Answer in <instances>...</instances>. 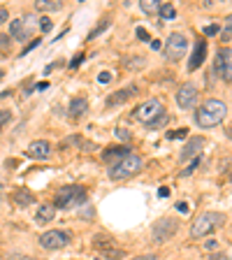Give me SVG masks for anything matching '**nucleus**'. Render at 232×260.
Wrapping results in <instances>:
<instances>
[{
  "instance_id": "nucleus-30",
  "label": "nucleus",
  "mask_w": 232,
  "mask_h": 260,
  "mask_svg": "<svg viewBox=\"0 0 232 260\" xmlns=\"http://www.w3.org/2000/svg\"><path fill=\"white\" fill-rule=\"evenodd\" d=\"M10 119H12V114H10L7 109H3V112H0V128H3V123L10 121Z\"/></svg>"
},
{
  "instance_id": "nucleus-3",
  "label": "nucleus",
  "mask_w": 232,
  "mask_h": 260,
  "mask_svg": "<svg viewBox=\"0 0 232 260\" xmlns=\"http://www.w3.org/2000/svg\"><path fill=\"white\" fill-rule=\"evenodd\" d=\"M142 158L137 153H130V156L121 158V160H116L111 163V167L107 169V175H109L111 182H121V179H128V177H135L137 172L142 169Z\"/></svg>"
},
{
  "instance_id": "nucleus-40",
  "label": "nucleus",
  "mask_w": 232,
  "mask_h": 260,
  "mask_svg": "<svg viewBox=\"0 0 232 260\" xmlns=\"http://www.w3.org/2000/svg\"><path fill=\"white\" fill-rule=\"evenodd\" d=\"M0 47H3V49L10 47V37H7V35H0Z\"/></svg>"
},
{
  "instance_id": "nucleus-27",
  "label": "nucleus",
  "mask_w": 232,
  "mask_h": 260,
  "mask_svg": "<svg viewBox=\"0 0 232 260\" xmlns=\"http://www.w3.org/2000/svg\"><path fill=\"white\" fill-rule=\"evenodd\" d=\"M107 26H109V21H107V19H102L98 28H95V31H91V35H88V40H95V37H98L102 31H107Z\"/></svg>"
},
{
  "instance_id": "nucleus-1",
  "label": "nucleus",
  "mask_w": 232,
  "mask_h": 260,
  "mask_svg": "<svg viewBox=\"0 0 232 260\" xmlns=\"http://www.w3.org/2000/svg\"><path fill=\"white\" fill-rule=\"evenodd\" d=\"M225 114H227L225 103H220V100H204V105L197 107L195 112V121L200 128H214L218 123H223Z\"/></svg>"
},
{
  "instance_id": "nucleus-5",
  "label": "nucleus",
  "mask_w": 232,
  "mask_h": 260,
  "mask_svg": "<svg viewBox=\"0 0 232 260\" xmlns=\"http://www.w3.org/2000/svg\"><path fill=\"white\" fill-rule=\"evenodd\" d=\"M160 114H165V107H163V103H160L158 98H151V100H144L142 105H137L135 107V119L142 123H151L156 121Z\"/></svg>"
},
{
  "instance_id": "nucleus-38",
  "label": "nucleus",
  "mask_w": 232,
  "mask_h": 260,
  "mask_svg": "<svg viewBox=\"0 0 232 260\" xmlns=\"http://www.w3.org/2000/svg\"><path fill=\"white\" fill-rule=\"evenodd\" d=\"M37 44H40V40H33V42H31V44H28V47H26V49H24V51H21V56H26V54H28V51H33V49H35V47H37Z\"/></svg>"
},
{
  "instance_id": "nucleus-9",
  "label": "nucleus",
  "mask_w": 232,
  "mask_h": 260,
  "mask_svg": "<svg viewBox=\"0 0 232 260\" xmlns=\"http://www.w3.org/2000/svg\"><path fill=\"white\" fill-rule=\"evenodd\" d=\"M216 72H218L220 79L232 81V49L230 47L218 49V54H216Z\"/></svg>"
},
{
  "instance_id": "nucleus-12",
  "label": "nucleus",
  "mask_w": 232,
  "mask_h": 260,
  "mask_svg": "<svg viewBox=\"0 0 232 260\" xmlns=\"http://www.w3.org/2000/svg\"><path fill=\"white\" fill-rule=\"evenodd\" d=\"M202 149H204V139H202V137L188 139V144L183 146V151H181V156H179V160L186 163V160H190V158H197V153H200Z\"/></svg>"
},
{
  "instance_id": "nucleus-19",
  "label": "nucleus",
  "mask_w": 232,
  "mask_h": 260,
  "mask_svg": "<svg viewBox=\"0 0 232 260\" xmlns=\"http://www.w3.org/2000/svg\"><path fill=\"white\" fill-rule=\"evenodd\" d=\"M12 198H14V202H17L19 207H31L33 202H35V195H33L31 191H26V188H19Z\"/></svg>"
},
{
  "instance_id": "nucleus-28",
  "label": "nucleus",
  "mask_w": 232,
  "mask_h": 260,
  "mask_svg": "<svg viewBox=\"0 0 232 260\" xmlns=\"http://www.w3.org/2000/svg\"><path fill=\"white\" fill-rule=\"evenodd\" d=\"M220 33V26L218 24H209L207 28H204V37H214Z\"/></svg>"
},
{
  "instance_id": "nucleus-31",
  "label": "nucleus",
  "mask_w": 232,
  "mask_h": 260,
  "mask_svg": "<svg viewBox=\"0 0 232 260\" xmlns=\"http://www.w3.org/2000/svg\"><path fill=\"white\" fill-rule=\"evenodd\" d=\"M98 81H100V84H109V81H111V74H109V72H100V74H98Z\"/></svg>"
},
{
  "instance_id": "nucleus-4",
  "label": "nucleus",
  "mask_w": 232,
  "mask_h": 260,
  "mask_svg": "<svg viewBox=\"0 0 232 260\" xmlns=\"http://www.w3.org/2000/svg\"><path fill=\"white\" fill-rule=\"evenodd\" d=\"M86 202V188L84 186H63L56 191V209H70Z\"/></svg>"
},
{
  "instance_id": "nucleus-8",
  "label": "nucleus",
  "mask_w": 232,
  "mask_h": 260,
  "mask_svg": "<svg viewBox=\"0 0 232 260\" xmlns=\"http://www.w3.org/2000/svg\"><path fill=\"white\" fill-rule=\"evenodd\" d=\"M70 239L72 237L65 230H49V232H44L40 237V246L47 248V251H56V248H65L70 244Z\"/></svg>"
},
{
  "instance_id": "nucleus-11",
  "label": "nucleus",
  "mask_w": 232,
  "mask_h": 260,
  "mask_svg": "<svg viewBox=\"0 0 232 260\" xmlns=\"http://www.w3.org/2000/svg\"><path fill=\"white\" fill-rule=\"evenodd\" d=\"M26 153L31 158H37V160H47V158L51 156V144L47 139H37V142H33V144L28 146Z\"/></svg>"
},
{
  "instance_id": "nucleus-32",
  "label": "nucleus",
  "mask_w": 232,
  "mask_h": 260,
  "mask_svg": "<svg viewBox=\"0 0 232 260\" xmlns=\"http://www.w3.org/2000/svg\"><path fill=\"white\" fill-rule=\"evenodd\" d=\"M123 255H126L123 251H111V248L107 251V258H111V260H119V258H123Z\"/></svg>"
},
{
  "instance_id": "nucleus-23",
  "label": "nucleus",
  "mask_w": 232,
  "mask_h": 260,
  "mask_svg": "<svg viewBox=\"0 0 232 260\" xmlns=\"http://www.w3.org/2000/svg\"><path fill=\"white\" fill-rule=\"evenodd\" d=\"M232 40V14L225 19V28H223V42H230Z\"/></svg>"
},
{
  "instance_id": "nucleus-36",
  "label": "nucleus",
  "mask_w": 232,
  "mask_h": 260,
  "mask_svg": "<svg viewBox=\"0 0 232 260\" xmlns=\"http://www.w3.org/2000/svg\"><path fill=\"white\" fill-rule=\"evenodd\" d=\"M116 137L119 139H130V133L128 130H123V128H119V130H116Z\"/></svg>"
},
{
  "instance_id": "nucleus-39",
  "label": "nucleus",
  "mask_w": 232,
  "mask_h": 260,
  "mask_svg": "<svg viewBox=\"0 0 232 260\" xmlns=\"http://www.w3.org/2000/svg\"><path fill=\"white\" fill-rule=\"evenodd\" d=\"M144 61H126V67H142Z\"/></svg>"
},
{
  "instance_id": "nucleus-18",
  "label": "nucleus",
  "mask_w": 232,
  "mask_h": 260,
  "mask_svg": "<svg viewBox=\"0 0 232 260\" xmlns=\"http://www.w3.org/2000/svg\"><path fill=\"white\" fill-rule=\"evenodd\" d=\"M54 216H56V207L54 205H40L37 207V214H35L37 223H49Z\"/></svg>"
},
{
  "instance_id": "nucleus-22",
  "label": "nucleus",
  "mask_w": 232,
  "mask_h": 260,
  "mask_svg": "<svg viewBox=\"0 0 232 260\" xmlns=\"http://www.w3.org/2000/svg\"><path fill=\"white\" fill-rule=\"evenodd\" d=\"M167 123H170V114H167V112H165V114H160L158 119H156V121H151V123H149V128H151V130H156V128H165Z\"/></svg>"
},
{
  "instance_id": "nucleus-7",
  "label": "nucleus",
  "mask_w": 232,
  "mask_h": 260,
  "mask_svg": "<svg viewBox=\"0 0 232 260\" xmlns=\"http://www.w3.org/2000/svg\"><path fill=\"white\" fill-rule=\"evenodd\" d=\"M177 230H179V221H177V218H160V221H156V225H153V230H151L153 242H156V244H165L170 237H174Z\"/></svg>"
},
{
  "instance_id": "nucleus-16",
  "label": "nucleus",
  "mask_w": 232,
  "mask_h": 260,
  "mask_svg": "<svg viewBox=\"0 0 232 260\" xmlns=\"http://www.w3.org/2000/svg\"><path fill=\"white\" fill-rule=\"evenodd\" d=\"M10 33H12V37L14 40H26V37L31 35V28L26 26V21L24 19H17V21H12V26H10Z\"/></svg>"
},
{
  "instance_id": "nucleus-42",
  "label": "nucleus",
  "mask_w": 232,
  "mask_h": 260,
  "mask_svg": "<svg viewBox=\"0 0 232 260\" xmlns=\"http://www.w3.org/2000/svg\"><path fill=\"white\" fill-rule=\"evenodd\" d=\"M209 260H227V255H225V253H214Z\"/></svg>"
},
{
  "instance_id": "nucleus-17",
  "label": "nucleus",
  "mask_w": 232,
  "mask_h": 260,
  "mask_svg": "<svg viewBox=\"0 0 232 260\" xmlns=\"http://www.w3.org/2000/svg\"><path fill=\"white\" fill-rule=\"evenodd\" d=\"M130 156V146H109L102 151V158L109 163V160H121V158Z\"/></svg>"
},
{
  "instance_id": "nucleus-43",
  "label": "nucleus",
  "mask_w": 232,
  "mask_h": 260,
  "mask_svg": "<svg viewBox=\"0 0 232 260\" xmlns=\"http://www.w3.org/2000/svg\"><path fill=\"white\" fill-rule=\"evenodd\" d=\"M81 58H84V56L79 54V56H77V58H74L72 63H70V67H72V70H74V67H77V65H79V63H81Z\"/></svg>"
},
{
  "instance_id": "nucleus-24",
  "label": "nucleus",
  "mask_w": 232,
  "mask_h": 260,
  "mask_svg": "<svg viewBox=\"0 0 232 260\" xmlns=\"http://www.w3.org/2000/svg\"><path fill=\"white\" fill-rule=\"evenodd\" d=\"M186 137H188V128H179V130L167 133V139H186Z\"/></svg>"
},
{
  "instance_id": "nucleus-14",
  "label": "nucleus",
  "mask_w": 232,
  "mask_h": 260,
  "mask_svg": "<svg viewBox=\"0 0 232 260\" xmlns=\"http://www.w3.org/2000/svg\"><path fill=\"white\" fill-rule=\"evenodd\" d=\"M137 93V86H126V89H121V91H116L114 96L107 98V107H116V105L126 103L130 96H135Z\"/></svg>"
},
{
  "instance_id": "nucleus-34",
  "label": "nucleus",
  "mask_w": 232,
  "mask_h": 260,
  "mask_svg": "<svg viewBox=\"0 0 232 260\" xmlns=\"http://www.w3.org/2000/svg\"><path fill=\"white\" fill-rule=\"evenodd\" d=\"M137 37H140L142 42H149V33L144 28H137Z\"/></svg>"
},
{
  "instance_id": "nucleus-41",
  "label": "nucleus",
  "mask_w": 232,
  "mask_h": 260,
  "mask_svg": "<svg viewBox=\"0 0 232 260\" xmlns=\"http://www.w3.org/2000/svg\"><path fill=\"white\" fill-rule=\"evenodd\" d=\"M167 195H170V188H167V186L158 188V198H167Z\"/></svg>"
},
{
  "instance_id": "nucleus-13",
  "label": "nucleus",
  "mask_w": 232,
  "mask_h": 260,
  "mask_svg": "<svg viewBox=\"0 0 232 260\" xmlns=\"http://www.w3.org/2000/svg\"><path fill=\"white\" fill-rule=\"evenodd\" d=\"M204 56H207V40H197L193 54H190V61H188V70H197V67L204 63Z\"/></svg>"
},
{
  "instance_id": "nucleus-44",
  "label": "nucleus",
  "mask_w": 232,
  "mask_h": 260,
  "mask_svg": "<svg viewBox=\"0 0 232 260\" xmlns=\"http://www.w3.org/2000/svg\"><path fill=\"white\" fill-rule=\"evenodd\" d=\"M133 260H156L153 255H137V258H133Z\"/></svg>"
},
{
  "instance_id": "nucleus-20",
  "label": "nucleus",
  "mask_w": 232,
  "mask_h": 260,
  "mask_svg": "<svg viewBox=\"0 0 232 260\" xmlns=\"http://www.w3.org/2000/svg\"><path fill=\"white\" fill-rule=\"evenodd\" d=\"M35 10L37 12H58V10H61V3H56V0H37Z\"/></svg>"
},
{
  "instance_id": "nucleus-10",
  "label": "nucleus",
  "mask_w": 232,
  "mask_h": 260,
  "mask_svg": "<svg viewBox=\"0 0 232 260\" xmlns=\"http://www.w3.org/2000/svg\"><path fill=\"white\" fill-rule=\"evenodd\" d=\"M197 98H200V91H197L193 84H183L179 86L177 91V105L181 109H193L197 105Z\"/></svg>"
},
{
  "instance_id": "nucleus-6",
  "label": "nucleus",
  "mask_w": 232,
  "mask_h": 260,
  "mask_svg": "<svg viewBox=\"0 0 232 260\" xmlns=\"http://www.w3.org/2000/svg\"><path fill=\"white\" fill-rule=\"evenodd\" d=\"M186 49H188V40H186V35H181V33H172V35L167 37L163 51H165L167 61L177 63V61H181L183 56H186Z\"/></svg>"
},
{
  "instance_id": "nucleus-2",
  "label": "nucleus",
  "mask_w": 232,
  "mask_h": 260,
  "mask_svg": "<svg viewBox=\"0 0 232 260\" xmlns=\"http://www.w3.org/2000/svg\"><path fill=\"white\" fill-rule=\"evenodd\" d=\"M223 225H225V216L220 212H204L193 221V225H190V237H193V239H204L207 235H211L214 230L223 228Z\"/></svg>"
},
{
  "instance_id": "nucleus-21",
  "label": "nucleus",
  "mask_w": 232,
  "mask_h": 260,
  "mask_svg": "<svg viewBox=\"0 0 232 260\" xmlns=\"http://www.w3.org/2000/svg\"><path fill=\"white\" fill-rule=\"evenodd\" d=\"M160 5H163V3H158V0H142V3H140V7H142V12H144V14L160 12Z\"/></svg>"
},
{
  "instance_id": "nucleus-25",
  "label": "nucleus",
  "mask_w": 232,
  "mask_h": 260,
  "mask_svg": "<svg viewBox=\"0 0 232 260\" xmlns=\"http://www.w3.org/2000/svg\"><path fill=\"white\" fill-rule=\"evenodd\" d=\"M200 163H202V158H195V160H193V163H190L188 167H186V169H181V177H190V175H193V172H195L197 167H200Z\"/></svg>"
},
{
  "instance_id": "nucleus-26",
  "label": "nucleus",
  "mask_w": 232,
  "mask_h": 260,
  "mask_svg": "<svg viewBox=\"0 0 232 260\" xmlns=\"http://www.w3.org/2000/svg\"><path fill=\"white\" fill-rule=\"evenodd\" d=\"M160 17L163 19H174L177 12H174V7L172 5H160Z\"/></svg>"
},
{
  "instance_id": "nucleus-29",
  "label": "nucleus",
  "mask_w": 232,
  "mask_h": 260,
  "mask_svg": "<svg viewBox=\"0 0 232 260\" xmlns=\"http://www.w3.org/2000/svg\"><path fill=\"white\" fill-rule=\"evenodd\" d=\"M40 28H42V33H49L51 28H54L51 19H49V17H42V19H40Z\"/></svg>"
},
{
  "instance_id": "nucleus-15",
  "label": "nucleus",
  "mask_w": 232,
  "mask_h": 260,
  "mask_svg": "<svg viewBox=\"0 0 232 260\" xmlns=\"http://www.w3.org/2000/svg\"><path fill=\"white\" fill-rule=\"evenodd\" d=\"M84 114H88V100L86 98H74L70 103V119H81Z\"/></svg>"
},
{
  "instance_id": "nucleus-37",
  "label": "nucleus",
  "mask_w": 232,
  "mask_h": 260,
  "mask_svg": "<svg viewBox=\"0 0 232 260\" xmlns=\"http://www.w3.org/2000/svg\"><path fill=\"white\" fill-rule=\"evenodd\" d=\"M7 19H10V12H7V10H5V7H0V26H3V24H5V21H7Z\"/></svg>"
},
{
  "instance_id": "nucleus-35",
  "label": "nucleus",
  "mask_w": 232,
  "mask_h": 260,
  "mask_svg": "<svg viewBox=\"0 0 232 260\" xmlns=\"http://www.w3.org/2000/svg\"><path fill=\"white\" fill-rule=\"evenodd\" d=\"M188 202H177V212H181V214H188Z\"/></svg>"
},
{
  "instance_id": "nucleus-45",
  "label": "nucleus",
  "mask_w": 232,
  "mask_h": 260,
  "mask_svg": "<svg viewBox=\"0 0 232 260\" xmlns=\"http://www.w3.org/2000/svg\"><path fill=\"white\" fill-rule=\"evenodd\" d=\"M0 79H3V70H0Z\"/></svg>"
},
{
  "instance_id": "nucleus-33",
  "label": "nucleus",
  "mask_w": 232,
  "mask_h": 260,
  "mask_svg": "<svg viewBox=\"0 0 232 260\" xmlns=\"http://www.w3.org/2000/svg\"><path fill=\"white\" fill-rule=\"evenodd\" d=\"M204 248H209V251H216V248H218V242H216V239H207V242H204Z\"/></svg>"
}]
</instances>
